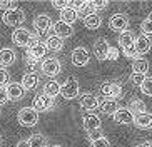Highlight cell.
I'll use <instances>...</instances> for the list:
<instances>
[{"mask_svg":"<svg viewBox=\"0 0 152 147\" xmlns=\"http://www.w3.org/2000/svg\"><path fill=\"white\" fill-rule=\"evenodd\" d=\"M17 120H18V124L23 125V127H34L39 122V112L34 107H23V109L18 110Z\"/></svg>","mask_w":152,"mask_h":147,"instance_id":"1","label":"cell"},{"mask_svg":"<svg viewBox=\"0 0 152 147\" xmlns=\"http://www.w3.org/2000/svg\"><path fill=\"white\" fill-rule=\"evenodd\" d=\"M2 20H4L5 25L18 29V27H20L23 22H25V13H23V10H22V9L12 7L10 10L4 12V17H2Z\"/></svg>","mask_w":152,"mask_h":147,"instance_id":"2","label":"cell"},{"mask_svg":"<svg viewBox=\"0 0 152 147\" xmlns=\"http://www.w3.org/2000/svg\"><path fill=\"white\" fill-rule=\"evenodd\" d=\"M60 95H62L64 99H67V100H72V99L79 97V95H80V89H79L77 79H74V77L65 79V82L60 84Z\"/></svg>","mask_w":152,"mask_h":147,"instance_id":"3","label":"cell"},{"mask_svg":"<svg viewBox=\"0 0 152 147\" xmlns=\"http://www.w3.org/2000/svg\"><path fill=\"white\" fill-rule=\"evenodd\" d=\"M60 70H62V64L55 57L45 59L44 62L40 64V72L47 77H57L60 74Z\"/></svg>","mask_w":152,"mask_h":147,"instance_id":"4","label":"cell"},{"mask_svg":"<svg viewBox=\"0 0 152 147\" xmlns=\"http://www.w3.org/2000/svg\"><path fill=\"white\" fill-rule=\"evenodd\" d=\"M100 92L107 99H114L115 100V99H119L122 95V85L119 82H110V80H107V82H104L100 85Z\"/></svg>","mask_w":152,"mask_h":147,"instance_id":"5","label":"cell"},{"mask_svg":"<svg viewBox=\"0 0 152 147\" xmlns=\"http://www.w3.org/2000/svg\"><path fill=\"white\" fill-rule=\"evenodd\" d=\"M55 107V102L54 99L49 97V95H45V94H39L35 99H34V109L37 112H47V110H52Z\"/></svg>","mask_w":152,"mask_h":147,"instance_id":"6","label":"cell"},{"mask_svg":"<svg viewBox=\"0 0 152 147\" xmlns=\"http://www.w3.org/2000/svg\"><path fill=\"white\" fill-rule=\"evenodd\" d=\"M70 59H72V64H74L75 67H84V65L89 64L90 53H89V50L85 49V47H77V49L72 50Z\"/></svg>","mask_w":152,"mask_h":147,"instance_id":"7","label":"cell"},{"mask_svg":"<svg viewBox=\"0 0 152 147\" xmlns=\"http://www.w3.org/2000/svg\"><path fill=\"white\" fill-rule=\"evenodd\" d=\"M109 27H110L112 30L115 32H124L127 30V27H129V17L125 15V13H114L109 20Z\"/></svg>","mask_w":152,"mask_h":147,"instance_id":"8","label":"cell"},{"mask_svg":"<svg viewBox=\"0 0 152 147\" xmlns=\"http://www.w3.org/2000/svg\"><path fill=\"white\" fill-rule=\"evenodd\" d=\"M79 104H80V107L84 110H95L99 107V104H100V100H99L97 95H94L90 92H85L79 95Z\"/></svg>","mask_w":152,"mask_h":147,"instance_id":"9","label":"cell"},{"mask_svg":"<svg viewBox=\"0 0 152 147\" xmlns=\"http://www.w3.org/2000/svg\"><path fill=\"white\" fill-rule=\"evenodd\" d=\"M28 40H30V32L23 27H18L12 32V42L17 47H28Z\"/></svg>","mask_w":152,"mask_h":147,"instance_id":"10","label":"cell"},{"mask_svg":"<svg viewBox=\"0 0 152 147\" xmlns=\"http://www.w3.org/2000/svg\"><path fill=\"white\" fill-rule=\"evenodd\" d=\"M34 29L37 30V34H45L52 29V18L47 13H40L34 18Z\"/></svg>","mask_w":152,"mask_h":147,"instance_id":"11","label":"cell"},{"mask_svg":"<svg viewBox=\"0 0 152 147\" xmlns=\"http://www.w3.org/2000/svg\"><path fill=\"white\" fill-rule=\"evenodd\" d=\"M109 49L110 45L105 39H97L94 42V55L97 57V60H107L109 57Z\"/></svg>","mask_w":152,"mask_h":147,"instance_id":"12","label":"cell"},{"mask_svg":"<svg viewBox=\"0 0 152 147\" xmlns=\"http://www.w3.org/2000/svg\"><path fill=\"white\" fill-rule=\"evenodd\" d=\"M52 30H54V35L58 37V39H67V37H72V34H74V29H72V25H69V23L62 22V20H58V22L52 23Z\"/></svg>","mask_w":152,"mask_h":147,"instance_id":"13","label":"cell"},{"mask_svg":"<svg viewBox=\"0 0 152 147\" xmlns=\"http://www.w3.org/2000/svg\"><path fill=\"white\" fill-rule=\"evenodd\" d=\"M5 90H7V97L9 100H14V102H18V100H22L23 97V89L22 85L18 84V82H9V84L5 85Z\"/></svg>","mask_w":152,"mask_h":147,"instance_id":"14","label":"cell"},{"mask_svg":"<svg viewBox=\"0 0 152 147\" xmlns=\"http://www.w3.org/2000/svg\"><path fill=\"white\" fill-rule=\"evenodd\" d=\"M112 117H114V120H115L117 124H122V125L134 124V114H132L127 107H119L117 112Z\"/></svg>","mask_w":152,"mask_h":147,"instance_id":"15","label":"cell"},{"mask_svg":"<svg viewBox=\"0 0 152 147\" xmlns=\"http://www.w3.org/2000/svg\"><path fill=\"white\" fill-rule=\"evenodd\" d=\"M20 85H22L23 92H30V90H34L39 85V75H37L35 72H25L22 77V82H20Z\"/></svg>","mask_w":152,"mask_h":147,"instance_id":"16","label":"cell"},{"mask_svg":"<svg viewBox=\"0 0 152 147\" xmlns=\"http://www.w3.org/2000/svg\"><path fill=\"white\" fill-rule=\"evenodd\" d=\"M82 124H84V129L85 132H94V130H99L100 129V117L95 116V114H85L84 116V120H82Z\"/></svg>","mask_w":152,"mask_h":147,"instance_id":"17","label":"cell"},{"mask_svg":"<svg viewBox=\"0 0 152 147\" xmlns=\"http://www.w3.org/2000/svg\"><path fill=\"white\" fill-rule=\"evenodd\" d=\"M151 45H152V42H151L149 37H145V35L135 37L134 49H135V52H137V55H144V53H147L149 50H151Z\"/></svg>","mask_w":152,"mask_h":147,"instance_id":"18","label":"cell"},{"mask_svg":"<svg viewBox=\"0 0 152 147\" xmlns=\"http://www.w3.org/2000/svg\"><path fill=\"white\" fill-rule=\"evenodd\" d=\"M134 124H135V127H137V129H142V130L152 129V114L144 112V114L134 116Z\"/></svg>","mask_w":152,"mask_h":147,"instance_id":"19","label":"cell"},{"mask_svg":"<svg viewBox=\"0 0 152 147\" xmlns=\"http://www.w3.org/2000/svg\"><path fill=\"white\" fill-rule=\"evenodd\" d=\"M15 59H17V55H15V52L12 49L5 47V49L0 50V67H2V69L10 67L12 64L15 62Z\"/></svg>","mask_w":152,"mask_h":147,"instance_id":"20","label":"cell"},{"mask_svg":"<svg viewBox=\"0 0 152 147\" xmlns=\"http://www.w3.org/2000/svg\"><path fill=\"white\" fill-rule=\"evenodd\" d=\"M99 109H100L105 116H114L117 112V109H119V104H117V100H114V99H104L102 102L99 104Z\"/></svg>","mask_w":152,"mask_h":147,"instance_id":"21","label":"cell"},{"mask_svg":"<svg viewBox=\"0 0 152 147\" xmlns=\"http://www.w3.org/2000/svg\"><path fill=\"white\" fill-rule=\"evenodd\" d=\"M134 42H135V37L130 30H124L119 35V45H121L122 50H127L130 47H134Z\"/></svg>","mask_w":152,"mask_h":147,"instance_id":"22","label":"cell"},{"mask_svg":"<svg viewBox=\"0 0 152 147\" xmlns=\"http://www.w3.org/2000/svg\"><path fill=\"white\" fill-rule=\"evenodd\" d=\"M44 47L47 50H50V52H60L64 49V40L55 37V35H50V37H47Z\"/></svg>","mask_w":152,"mask_h":147,"instance_id":"23","label":"cell"},{"mask_svg":"<svg viewBox=\"0 0 152 147\" xmlns=\"http://www.w3.org/2000/svg\"><path fill=\"white\" fill-rule=\"evenodd\" d=\"M84 25L89 30H95V29H99V27L102 25V18L99 17L95 12H92V13H89V15L84 17Z\"/></svg>","mask_w":152,"mask_h":147,"instance_id":"24","label":"cell"},{"mask_svg":"<svg viewBox=\"0 0 152 147\" xmlns=\"http://www.w3.org/2000/svg\"><path fill=\"white\" fill-rule=\"evenodd\" d=\"M27 144L28 147H47L49 146V140L45 137L44 134H34L27 139Z\"/></svg>","mask_w":152,"mask_h":147,"instance_id":"25","label":"cell"},{"mask_svg":"<svg viewBox=\"0 0 152 147\" xmlns=\"http://www.w3.org/2000/svg\"><path fill=\"white\" fill-rule=\"evenodd\" d=\"M77 18H79V13L75 12V10L72 9V7H67V9L60 10V20L65 23H69V25H72V23L75 22Z\"/></svg>","mask_w":152,"mask_h":147,"instance_id":"26","label":"cell"},{"mask_svg":"<svg viewBox=\"0 0 152 147\" xmlns=\"http://www.w3.org/2000/svg\"><path fill=\"white\" fill-rule=\"evenodd\" d=\"M45 95H49V97H57L58 94H60V84H58L57 80H50L47 84H44V92Z\"/></svg>","mask_w":152,"mask_h":147,"instance_id":"27","label":"cell"},{"mask_svg":"<svg viewBox=\"0 0 152 147\" xmlns=\"http://www.w3.org/2000/svg\"><path fill=\"white\" fill-rule=\"evenodd\" d=\"M134 116H139V114H144V112H147V107H145V104L140 100V99H132L130 100V104H129V107H127Z\"/></svg>","mask_w":152,"mask_h":147,"instance_id":"28","label":"cell"},{"mask_svg":"<svg viewBox=\"0 0 152 147\" xmlns=\"http://www.w3.org/2000/svg\"><path fill=\"white\" fill-rule=\"evenodd\" d=\"M45 53H47V49L44 47V44H39V45H35V47L27 49V57H32V59H35V60L44 59Z\"/></svg>","mask_w":152,"mask_h":147,"instance_id":"29","label":"cell"},{"mask_svg":"<svg viewBox=\"0 0 152 147\" xmlns=\"http://www.w3.org/2000/svg\"><path fill=\"white\" fill-rule=\"evenodd\" d=\"M132 72H134V74H142V75H145L149 72V62L144 60V59L134 60V62H132Z\"/></svg>","mask_w":152,"mask_h":147,"instance_id":"30","label":"cell"},{"mask_svg":"<svg viewBox=\"0 0 152 147\" xmlns=\"http://www.w3.org/2000/svg\"><path fill=\"white\" fill-rule=\"evenodd\" d=\"M140 90H142V94L152 97V77H145L144 79V82L140 84Z\"/></svg>","mask_w":152,"mask_h":147,"instance_id":"31","label":"cell"},{"mask_svg":"<svg viewBox=\"0 0 152 147\" xmlns=\"http://www.w3.org/2000/svg\"><path fill=\"white\" fill-rule=\"evenodd\" d=\"M140 30H142V35L149 37V39L152 37V23L149 22L147 18H145V20H142V23H140Z\"/></svg>","mask_w":152,"mask_h":147,"instance_id":"32","label":"cell"},{"mask_svg":"<svg viewBox=\"0 0 152 147\" xmlns=\"http://www.w3.org/2000/svg\"><path fill=\"white\" fill-rule=\"evenodd\" d=\"M109 5V2H105V0H95V2H89V7H90V10L92 12H95V10H102V9H105Z\"/></svg>","mask_w":152,"mask_h":147,"instance_id":"33","label":"cell"},{"mask_svg":"<svg viewBox=\"0 0 152 147\" xmlns=\"http://www.w3.org/2000/svg\"><path fill=\"white\" fill-rule=\"evenodd\" d=\"M9 82H10V74H9V70L0 67V87H5Z\"/></svg>","mask_w":152,"mask_h":147,"instance_id":"34","label":"cell"},{"mask_svg":"<svg viewBox=\"0 0 152 147\" xmlns=\"http://www.w3.org/2000/svg\"><path fill=\"white\" fill-rule=\"evenodd\" d=\"M90 147H110V142H109V139L104 135V137L97 139V140H92V142H90Z\"/></svg>","mask_w":152,"mask_h":147,"instance_id":"35","label":"cell"},{"mask_svg":"<svg viewBox=\"0 0 152 147\" xmlns=\"http://www.w3.org/2000/svg\"><path fill=\"white\" fill-rule=\"evenodd\" d=\"M52 5H54V9L64 10V9H67V7H70V2H67V0H54Z\"/></svg>","mask_w":152,"mask_h":147,"instance_id":"36","label":"cell"},{"mask_svg":"<svg viewBox=\"0 0 152 147\" xmlns=\"http://www.w3.org/2000/svg\"><path fill=\"white\" fill-rule=\"evenodd\" d=\"M144 79H145V75H142V74H134V72H132V75H130V80H132V84L139 85V87H140V84L144 82Z\"/></svg>","mask_w":152,"mask_h":147,"instance_id":"37","label":"cell"},{"mask_svg":"<svg viewBox=\"0 0 152 147\" xmlns=\"http://www.w3.org/2000/svg\"><path fill=\"white\" fill-rule=\"evenodd\" d=\"M40 44V35L39 34H30V40H28V47L27 49H30V47H35V45Z\"/></svg>","mask_w":152,"mask_h":147,"instance_id":"38","label":"cell"},{"mask_svg":"<svg viewBox=\"0 0 152 147\" xmlns=\"http://www.w3.org/2000/svg\"><path fill=\"white\" fill-rule=\"evenodd\" d=\"M87 135H89L90 142H92V140H97V139L104 137V132H102V129H99V130H94V132H89Z\"/></svg>","mask_w":152,"mask_h":147,"instance_id":"39","label":"cell"},{"mask_svg":"<svg viewBox=\"0 0 152 147\" xmlns=\"http://www.w3.org/2000/svg\"><path fill=\"white\" fill-rule=\"evenodd\" d=\"M122 52H124V55L127 59H137V52H135L134 47H130V49H127V50H122Z\"/></svg>","mask_w":152,"mask_h":147,"instance_id":"40","label":"cell"},{"mask_svg":"<svg viewBox=\"0 0 152 147\" xmlns=\"http://www.w3.org/2000/svg\"><path fill=\"white\" fill-rule=\"evenodd\" d=\"M12 5H14V2H10V0H5V2L0 0V10H4V12L10 10V9H12Z\"/></svg>","mask_w":152,"mask_h":147,"instance_id":"41","label":"cell"},{"mask_svg":"<svg viewBox=\"0 0 152 147\" xmlns=\"http://www.w3.org/2000/svg\"><path fill=\"white\" fill-rule=\"evenodd\" d=\"M7 100H9V97H7V90H5V87H0V105H4Z\"/></svg>","mask_w":152,"mask_h":147,"instance_id":"42","label":"cell"},{"mask_svg":"<svg viewBox=\"0 0 152 147\" xmlns=\"http://www.w3.org/2000/svg\"><path fill=\"white\" fill-rule=\"evenodd\" d=\"M107 59H110V60H115L117 59V50L115 49H109V57Z\"/></svg>","mask_w":152,"mask_h":147,"instance_id":"43","label":"cell"},{"mask_svg":"<svg viewBox=\"0 0 152 147\" xmlns=\"http://www.w3.org/2000/svg\"><path fill=\"white\" fill-rule=\"evenodd\" d=\"M15 147H28V144H27V139H23V140H20V142H17V146Z\"/></svg>","mask_w":152,"mask_h":147,"instance_id":"44","label":"cell"},{"mask_svg":"<svg viewBox=\"0 0 152 147\" xmlns=\"http://www.w3.org/2000/svg\"><path fill=\"white\" fill-rule=\"evenodd\" d=\"M139 147H152V142H142Z\"/></svg>","mask_w":152,"mask_h":147,"instance_id":"45","label":"cell"},{"mask_svg":"<svg viewBox=\"0 0 152 147\" xmlns=\"http://www.w3.org/2000/svg\"><path fill=\"white\" fill-rule=\"evenodd\" d=\"M147 20H149V22L152 23V12H151V13H149V15H147Z\"/></svg>","mask_w":152,"mask_h":147,"instance_id":"46","label":"cell"},{"mask_svg":"<svg viewBox=\"0 0 152 147\" xmlns=\"http://www.w3.org/2000/svg\"><path fill=\"white\" fill-rule=\"evenodd\" d=\"M0 144H2V134H0Z\"/></svg>","mask_w":152,"mask_h":147,"instance_id":"47","label":"cell"},{"mask_svg":"<svg viewBox=\"0 0 152 147\" xmlns=\"http://www.w3.org/2000/svg\"><path fill=\"white\" fill-rule=\"evenodd\" d=\"M52 147H64V146H52Z\"/></svg>","mask_w":152,"mask_h":147,"instance_id":"48","label":"cell"}]
</instances>
